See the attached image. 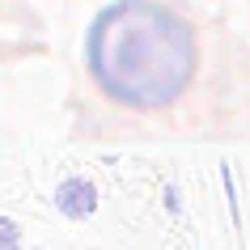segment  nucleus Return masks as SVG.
Wrapping results in <instances>:
<instances>
[{"label": "nucleus", "mask_w": 250, "mask_h": 250, "mask_svg": "<svg viewBox=\"0 0 250 250\" xmlns=\"http://www.w3.org/2000/svg\"><path fill=\"white\" fill-rule=\"evenodd\" d=\"M89 68L110 98L161 106L178 98L195 68L191 30L153 0H119L89 34Z\"/></svg>", "instance_id": "nucleus-1"}]
</instances>
